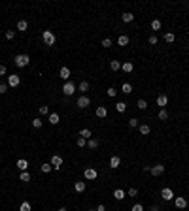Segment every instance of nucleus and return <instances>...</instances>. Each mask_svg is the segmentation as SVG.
Here are the masks:
<instances>
[{
	"label": "nucleus",
	"instance_id": "f257e3e1",
	"mask_svg": "<svg viewBox=\"0 0 189 211\" xmlns=\"http://www.w3.org/2000/svg\"><path fill=\"white\" fill-rule=\"evenodd\" d=\"M13 62H15V66H17V68H25V66H29L30 57H29V55H25V53H21V55H15Z\"/></svg>",
	"mask_w": 189,
	"mask_h": 211
},
{
	"label": "nucleus",
	"instance_id": "f03ea898",
	"mask_svg": "<svg viewBox=\"0 0 189 211\" xmlns=\"http://www.w3.org/2000/svg\"><path fill=\"white\" fill-rule=\"evenodd\" d=\"M42 40H44V44L46 45H55V40H57V38H55V34L51 32V30H44V32H42Z\"/></svg>",
	"mask_w": 189,
	"mask_h": 211
},
{
	"label": "nucleus",
	"instance_id": "7ed1b4c3",
	"mask_svg": "<svg viewBox=\"0 0 189 211\" xmlns=\"http://www.w3.org/2000/svg\"><path fill=\"white\" fill-rule=\"evenodd\" d=\"M61 90H62V94H65V96H72L76 93V85L72 81H65V85H62Z\"/></svg>",
	"mask_w": 189,
	"mask_h": 211
},
{
	"label": "nucleus",
	"instance_id": "20e7f679",
	"mask_svg": "<svg viewBox=\"0 0 189 211\" xmlns=\"http://www.w3.org/2000/svg\"><path fill=\"white\" fill-rule=\"evenodd\" d=\"M161 198H163V200H166V202H170V200H174V198H176V196H174V191H172V188L165 187L163 191H161Z\"/></svg>",
	"mask_w": 189,
	"mask_h": 211
},
{
	"label": "nucleus",
	"instance_id": "39448f33",
	"mask_svg": "<svg viewBox=\"0 0 189 211\" xmlns=\"http://www.w3.org/2000/svg\"><path fill=\"white\" fill-rule=\"evenodd\" d=\"M96 175H99V172H96L95 168H85V170H83V177H85V179H89V181L96 179Z\"/></svg>",
	"mask_w": 189,
	"mask_h": 211
},
{
	"label": "nucleus",
	"instance_id": "423d86ee",
	"mask_svg": "<svg viewBox=\"0 0 189 211\" xmlns=\"http://www.w3.org/2000/svg\"><path fill=\"white\" fill-rule=\"evenodd\" d=\"M76 106H78L80 109H85L91 106V100H89V96H80L78 98V102H76Z\"/></svg>",
	"mask_w": 189,
	"mask_h": 211
},
{
	"label": "nucleus",
	"instance_id": "0eeeda50",
	"mask_svg": "<svg viewBox=\"0 0 189 211\" xmlns=\"http://www.w3.org/2000/svg\"><path fill=\"white\" fill-rule=\"evenodd\" d=\"M49 164L53 166V170H61V166H62V157H59V154H53Z\"/></svg>",
	"mask_w": 189,
	"mask_h": 211
},
{
	"label": "nucleus",
	"instance_id": "6e6552de",
	"mask_svg": "<svg viewBox=\"0 0 189 211\" xmlns=\"http://www.w3.org/2000/svg\"><path fill=\"white\" fill-rule=\"evenodd\" d=\"M174 206H176L178 209H185L187 207V200L184 198V196H176V198H174Z\"/></svg>",
	"mask_w": 189,
	"mask_h": 211
},
{
	"label": "nucleus",
	"instance_id": "1a4fd4ad",
	"mask_svg": "<svg viewBox=\"0 0 189 211\" xmlns=\"http://www.w3.org/2000/svg\"><path fill=\"white\" fill-rule=\"evenodd\" d=\"M150 173H151V175H155V177H157V175H163V173H165V166H163V164H155V166H151Z\"/></svg>",
	"mask_w": 189,
	"mask_h": 211
},
{
	"label": "nucleus",
	"instance_id": "9d476101",
	"mask_svg": "<svg viewBox=\"0 0 189 211\" xmlns=\"http://www.w3.org/2000/svg\"><path fill=\"white\" fill-rule=\"evenodd\" d=\"M19 83H21V77L19 75H8V87H19Z\"/></svg>",
	"mask_w": 189,
	"mask_h": 211
},
{
	"label": "nucleus",
	"instance_id": "9b49d317",
	"mask_svg": "<svg viewBox=\"0 0 189 211\" xmlns=\"http://www.w3.org/2000/svg\"><path fill=\"white\" fill-rule=\"evenodd\" d=\"M59 77H61L62 81H68V79H70V68H68V66H62V68L59 70Z\"/></svg>",
	"mask_w": 189,
	"mask_h": 211
},
{
	"label": "nucleus",
	"instance_id": "f8f14e48",
	"mask_svg": "<svg viewBox=\"0 0 189 211\" xmlns=\"http://www.w3.org/2000/svg\"><path fill=\"white\" fill-rule=\"evenodd\" d=\"M166 104H169V96H166V94H159L157 96V106H159L161 109H165Z\"/></svg>",
	"mask_w": 189,
	"mask_h": 211
},
{
	"label": "nucleus",
	"instance_id": "ddd939ff",
	"mask_svg": "<svg viewBox=\"0 0 189 211\" xmlns=\"http://www.w3.org/2000/svg\"><path fill=\"white\" fill-rule=\"evenodd\" d=\"M119 164H121V158L117 157V154H114V157H110V168H112V170L119 168Z\"/></svg>",
	"mask_w": 189,
	"mask_h": 211
},
{
	"label": "nucleus",
	"instance_id": "4468645a",
	"mask_svg": "<svg viewBox=\"0 0 189 211\" xmlns=\"http://www.w3.org/2000/svg\"><path fill=\"white\" fill-rule=\"evenodd\" d=\"M121 70L125 74H131L132 70H134V64H132V62H129V60H125V62H121Z\"/></svg>",
	"mask_w": 189,
	"mask_h": 211
},
{
	"label": "nucleus",
	"instance_id": "2eb2a0df",
	"mask_svg": "<svg viewBox=\"0 0 189 211\" xmlns=\"http://www.w3.org/2000/svg\"><path fill=\"white\" fill-rule=\"evenodd\" d=\"M85 188H87L85 181H76V183H74V191H76V192H80V194H81L83 191H85Z\"/></svg>",
	"mask_w": 189,
	"mask_h": 211
},
{
	"label": "nucleus",
	"instance_id": "dca6fc26",
	"mask_svg": "<svg viewBox=\"0 0 189 211\" xmlns=\"http://www.w3.org/2000/svg\"><path fill=\"white\" fill-rule=\"evenodd\" d=\"M95 113H96V117H99V119H104V117L108 115V109L104 108V106H99V108H96V111H95Z\"/></svg>",
	"mask_w": 189,
	"mask_h": 211
},
{
	"label": "nucleus",
	"instance_id": "f3484780",
	"mask_svg": "<svg viewBox=\"0 0 189 211\" xmlns=\"http://www.w3.org/2000/svg\"><path fill=\"white\" fill-rule=\"evenodd\" d=\"M129 36H127V34H121V36L119 38H117V45H121V47H125V45H129Z\"/></svg>",
	"mask_w": 189,
	"mask_h": 211
},
{
	"label": "nucleus",
	"instance_id": "a211bd4d",
	"mask_svg": "<svg viewBox=\"0 0 189 211\" xmlns=\"http://www.w3.org/2000/svg\"><path fill=\"white\" fill-rule=\"evenodd\" d=\"M121 21H123V23H132V21H134V15H132L131 11H125L121 15Z\"/></svg>",
	"mask_w": 189,
	"mask_h": 211
},
{
	"label": "nucleus",
	"instance_id": "6ab92c4d",
	"mask_svg": "<svg viewBox=\"0 0 189 211\" xmlns=\"http://www.w3.org/2000/svg\"><path fill=\"white\" fill-rule=\"evenodd\" d=\"M17 168H19V172H27V168H29V162H27L25 158H19V160H17Z\"/></svg>",
	"mask_w": 189,
	"mask_h": 211
},
{
	"label": "nucleus",
	"instance_id": "aec40b11",
	"mask_svg": "<svg viewBox=\"0 0 189 211\" xmlns=\"http://www.w3.org/2000/svg\"><path fill=\"white\" fill-rule=\"evenodd\" d=\"M27 29H29V23H27L25 19H21V21H17V30L19 32H25Z\"/></svg>",
	"mask_w": 189,
	"mask_h": 211
},
{
	"label": "nucleus",
	"instance_id": "412c9836",
	"mask_svg": "<svg viewBox=\"0 0 189 211\" xmlns=\"http://www.w3.org/2000/svg\"><path fill=\"white\" fill-rule=\"evenodd\" d=\"M114 198L115 200H125V191H123V188H115V191H114Z\"/></svg>",
	"mask_w": 189,
	"mask_h": 211
},
{
	"label": "nucleus",
	"instance_id": "4be33fe9",
	"mask_svg": "<svg viewBox=\"0 0 189 211\" xmlns=\"http://www.w3.org/2000/svg\"><path fill=\"white\" fill-rule=\"evenodd\" d=\"M110 70H112V72L121 70V62H119V60H110Z\"/></svg>",
	"mask_w": 189,
	"mask_h": 211
},
{
	"label": "nucleus",
	"instance_id": "5701e85b",
	"mask_svg": "<svg viewBox=\"0 0 189 211\" xmlns=\"http://www.w3.org/2000/svg\"><path fill=\"white\" fill-rule=\"evenodd\" d=\"M91 136H93V134H91L89 128H81V130H80V138H83V139H91Z\"/></svg>",
	"mask_w": 189,
	"mask_h": 211
},
{
	"label": "nucleus",
	"instance_id": "b1692460",
	"mask_svg": "<svg viewBox=\"0 0 189 211\" xmlns=\"http://www.w3.org/2000/svg\"><path fill=\"white\" fill-rule=\"evenodd\" d=\"M40 170H42V173H49V172L53 170V166H51L49 162H44V164L40 166Z\"/></svg>",
	"mask_w": 189,
	"mask_h": 211
},
{
	"label": "nucleus",
	"instance_id": "393cba45",
	"mask_svg": "<svg viewBox=\"0 0 189 211\" xmlns=\"http://www.w3.org/2000/svg\"><path fill=\"white\" fill-rule=\"evenodd\" d=\"M59 121H61L59 113H49V124H59Z\"/></svg>",
	"mask_w": 189,
	"mask_h": 211
},
{
	"label": "nucleus",
	"instance_id": "a878e982",
	"mask_svg": "<svg viewBox=\"0 0 189 211\" xmlns=\"http://www.w3.org/2000/svg\"><path fill=\"white\" fill-rule=\"evenodd\" d=\"M19 181L29 183V181H30V173H29V172H21V173H19Z\"/></svg>",
	"mask_w": 189,
	"mask_h": 211
},
{
	"label": "nucleus",
	"instance_id": "bb28decb",
	"mask_svg": "<svg viewBox=\"0 0 189 211\" xmlns=\"http://www.w3.org/2000/svg\"><path fill=\"white\" fill-rule=\"evenodd\" d=\"M138 130H140V134H142V136H148L151 128H150L148 124H140V126H138Z\"/></svg>",
	"mask_w": 189,
	"mask_h": 211
},
{
	"label": "nucleus",
	"instance_id": "cd10ccee",
	"mask_svg": "<svg viewBox=\"0 0 189 211\" xmlns=\"http://www.w3.org/2000/svg\"><path fill=\"white\" fill-rule=\"evenodd\" d=\"M121 93L131 94L132 93V85H131V83H123V85H121Z\"/></svg>",
	"mask_w": 189,
	"mask_h": 211
},
{
	"label": "nucleus",
	"instance_id": "c85d7f7f",
	"mask_svg": "<svg viewBox=\"0 0 189 211\" xmlns=\"http://www.w3.org/2000/svg\"><path fill=\"white\" fill-rule=\"evenodd\" d=\"M87 147L89 149H96V147H99V139H93V138L87 139Z\"/></svg>",
	"mask_w": 189,
	"mask_h": 211
},
{
	"label": "nucleus",
	"instance_id": "c756f323",
	"mask_svg": "<svg viewBox=\"0 0 189 211\" xmlns=\"http://www.w3.org/2000/svg\"><path fill=\"white\" fill-rule=\"evenodd\" d=\"M157 117H159V121H166V119H169V111H166V109H161Z\"/></svg>",
	"mask_w": 189,
	"mask_h": 211
},
{
	"label": "nucleus",
	"instance_id": "7c9ffc66",
	"mask_svg": "<svg viewBox=\"0 0 189 211\" xmlns=\"http://www.w3.org/2000/svg\"><path fill=\"white\" fill-rule=\"evenodd\" d=\"M174 40H176V36H174L172 32H166V34H165V41H166V44H172Z\"/></svg>",
	"mask_w": 189,
	"mask_h": 211
},
{
	"label": "nucleus",
	"instance_id": "2f4dec72",
	"mask_svg": "<svg viewBox=\"0 0 189 211\" xmlns=\"http://www.w3.org/2000/svg\"><path fill=\"white\" fill-rule=\"evenodd\" d=\"M115 109L119 111V113H123V111L127 109V104H125V102H117V104H115Z\"/></svg>",
	"mask_w": 189,
	"mask_h": 211
},
{
	"label": "nucleus",
	"instance_id": "473e14b6",
	"mask_svg": "<svg viewBox=\"0 0 189 211\" xmlns=\"http://www.w3.org/2000/svg\"><path fill=\"white\" fill-rule=\"evenodd\" d=\"M78 89H80V93H87V90H89V83L87 81H81Z\"/></svg>",
	"mask_w": 189,
	"mask_h": 211
},
{
	"label": "nucleus",
	"instance_id": "72a5a7b5",
	"mask_svg": "<svg viewBox=\"0 0 189 211\" xmlns=\"http://www.w3.org/2000/svg\"><path fill=\"white\" fill-rule=\"evenodd\" d=\"M129 126H131V128H138V126H140V123H138V119H136V117H132V119H129Z\"/></svg>",
	"mask_w": 189,
	"mask_h": 211
},
{
	"label": "nucleus",
	"instance_id": "f704fd0d",
	"mask_svg": "<svg viewBox=\"0 0 189 211\" xmlns=\"http://www.w3.org/2000/svg\"><path fill=\"white\" fill-rule=\"evenodd\" d=\"M32 207H30V202H23V203H21V206H19V211H30Z\"/></svg>",
	"mask_w": 189,
	"mask_h": 211
},
{
	"label": "nucleus",
	"instance_id": "c9c22d12",
	"mask_svg": "<svg viewBox=\"0 0 189 211\" xmlns=\"http://www.w3.org/2000/svg\"><path fill=\"white\" fill-rule=\"evenodd\" d=\"M161 29V21L159 19H153L151 21V30H159Z\"/></svg>",
	"mask_w": 189,
	"mask_h": 211
},
{
	"label": "nucleus",
	"instance_id": "e433bc0d",
	"mask_svg": "<svg viewBox=\"0 0 189 211\" xmlns=\"http://www.w3.org/2000/svg\"><path fill=\"white\" fill-rule=\"evenodd\" d=\"M136 106H138V109H146V108H148V102H146V100H142V98H140V100L136 102Z\"/></svg>",
	"mask_w": 189,
	"mask_h": 211
},
{
	"label": "nucleus",
	"instance_id": "4c0bfd02",
	"mask_svg": "<svg viewBox=\"0 0 189 211\" xmlns=\"http://www.w3.org/2000/svg\"><path fill=\"white\" fill-rule=\"evenodd\" d=\"M38 111H40L42 115H49V108H47V106H40Z\"/></svg>",
	"mask_w": 189,
	"mask_h": 211
},
{
	"label": "nucleus",
	"instance_id": "58836bf2",
	"mask_svg": "<svg viewBox=\"0 0 189 211\" xmlns=\"http://www.w3.org/2000/svg\"><path fill=\"white\" fill-rule=\"evenodd\" d=\"M76 143H78V147H80V149H83V147H87V139L78 138V142H76Z\"/></svg>",
	"mask_w": 189,
	"mask_h": 211
},
{
	"label": "nucleus",
	"instance_id": "ea45409f",
	"mask_svg": "<svg viewBox=\"0 0 189 211\" xmlns=\"http://www.w3.org/2000/svg\"><path fill=\"white\" fill-rule=\"evenodd\" d=\"M42 124H44V123H42V119H34V121H32L34 128H42Z\"/></svg>",
	"mask_w": 189,
	"mask_h": 211
},
{
	"label": "nucleus",
	"instance_id": "a19ab883",
	"mask_svg": "<svg viewBox=\"0 0 189 211\" xmlns=\"http://www.w3.org/2000/svg\"><path fill=\"white\" fill-rule=\"evenodd\" d=\"M148 41H150V44H151V45H157V41H159V38L155 36V34H151V36H150V40H148Z\"/></svg>",
	"mask_w": 189,
	"mask_h": 211
},
{
	"label": "nucleus",
	"instance_id": "79ce46f5",
	"mask_svg": "<svg viewBox=\"0 0 189 211\" xmlns=\"http://www.w3.org/2000/svg\"><path fill=\"white\" fill-rule=\"evenodd\" d=\"M106 94H108V96H110V98H114V96H115V94H117V90H115V89H114V87H110V89H108V90H106Z\"/></svg>",
	"mask_w": 189,
	"mask_h": 211
},
{
	"label": "nucleus",
	"instance_id": "37998d69",
	"mask_svg": "<svg viewBox=\"0 0 189 211\" xmlns=\"http://www.w3.org/2000/svg\"><path fill=\"white\" fill-rule=\"evenodd\" d=\"M102 47H106V49L112 47V40H110V38H104V40H102Z\"/></svg>",
	"mask_w": 189,
	"mask_h": 211
},
{
	"label": "nucleus",
	"instance_id": "c03bdc74",
	"mask_svg": "<svg viewBox=\"0 0 189 211\" xmlns=\"http://www.w3.org/2000/svg\"><path fill=\"white\" fill-rule=\"evenodd\" d=\"M4 93H8V85L0 81V94H4Z\"/></svg>",
	"mask_w": 189,
	"mask_h": 211
},
{
	"label": "nucleus",
	"instance_id": "a18cd8bd",
	"mask_svg": "<svg viewBox=\"0 0 189 211\" xmlns=\"http://www.w3.org/2000/svg\"><path fill=\"white\" fill-rule=\"evenodd\" d=\"M131 211H144V206H142V203H134Z\"/></svg>",
	"mask_w": 189,
	"mask_h": 211
},
{
	"label": "nucleus",
	"instance_id": "49530a36",
	"mask_svg": "<svg viewBox=\"0 0 189 211\" xmlns=\"http://www.w3.org/2000/svg\"><path fill=\"white\" fill-rule=\"evenodd\" d=\"M13 36H15L13 30H6V40H13Z\"/></svg>",
	"mask_w": 189,
	"mask_h": 211
},
{
	"label": "nucleus",
	"instance_id": "de8ad7c7",
	"mask_svg": "<svg viewBox=\"0 0 189 211\" xmlns=\"http://www.w3.org/2000/svg\"><path fill=\"white\" fill-rule=\"evenodd\" d=\"M6 72H8V68H6V64H0V75H6Z\"/></svg>",
	"mask_w": 189,
	"mask_h": 211
},
{
	"label": "nucleus",
	"instance_id": "09e8293b",
	"mask_svg": "<svg viewBox=\"0 0 189 211\" xmlns=\"http://www.w3.org/2000/svg\"><path fill=\"white\" fill-rule=\"evenodd\" d=\"M127 194H129V196H136V194H138V191H136V188H129Z\"/></svg>",
	"mask_w": 189,
	"mask_h": 211
},
{
	"label": "nucleus",
	"instance_id": "8fccbe9b",
	"mask_svg": "<svg viewBox=\"0 0 189 211\" xmlns=\"http://www.w3.org/2000/svg\"><path fill=\"white\" fill-rule=\"evenodd\" d=\"M96 211H106V206H104V203H99V206H96Z\"/></svg>",
	"mask_w": 189,
	"mask_h": 211
},
{
	"label": "nucleus",
	"instance_id": "3c124183",
	"mask_svg": "<svg viewBox=\"0 0 189 211\" xmlns=\"http://www.w3.org/2000/svg\"><path fill=\"white\" fill-rule=\"evenodd\" d=\"M150 211H161V209H159V206H151V207H150Z\"/></svg>",
	"mask_w": 189,
	"mask_h": 211
},
{
	"label": "nucleus",
	"instance_id": "603ef678",
	"mask_svg": "<svg viewBox=\"0 0 189 211\" xmlns=\"http://www.w3.org/2000/svg\"><path fill=\"white\" fill-rule=\"evenodd\" d=\"M57 211H66V207H59V209H57Z\"/></svg>",
	"mask_w": 189,
	"mask_h": 211
},
{
	"label": "nucleus",
	"instance_id": "864d4df0",
	"mask_svg": "<svg viewBox=\"0 0 189 211\" xmlns=\"http://www.w3.org/2000/svg\"><path fill=\"white\" fill-rule=\"evenodd\" d=\"M91 211H96V209H91Z\"/></svg>",
	"mask_w": 189,
	"mask_h": 211
}]
</instances>
